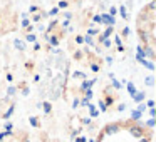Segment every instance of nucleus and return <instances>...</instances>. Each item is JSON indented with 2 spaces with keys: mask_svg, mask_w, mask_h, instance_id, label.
<instances>
[{
  "mask_svg": "<svg viewBox=\"0 0 156 142\" xmlns=\"http://www.w3.org/2000/svg\"><path fill=\"white\" fill-rule=\"evenodd\" d=\"M64 32H66V30L57 32V34H49V35H45V40H47V45H49V47L57 49L59 44H61V37L64 35Z\"/></svg>",
  "mask_w": 156,
  "mask_h": 142,
  "instance_id": "1",
  "label": "nucleus"
},
{
  "mask_svg": "<svg viewBox=\"0 0 156 142\" xmlns=\"http://www.w3.org/2000/svg\"><path fill=\"white\" fill-rule=\"evenodd\" d=\"M116 19H112L109 14H101V25H106V27H114Z\"/></svg>",
  "mask_w": 156,
  "mask_h": 142,
  "instance_id": "2",
  "label": "nucleus"
},
{
  "mask_svg": "<svg viewBox=\"0 0 156 142\" xmlns=\"http://www.w3.org/2000/svg\"><path fill=\"white\" fill-rule=\"evenodd\" d=\"M156 54H154V47L153 45H144V59L146 60H154Z\"/></svg>",
  "mask_w": 156,
  "mask_h": 142,
  "instance_id": "3",
  "label": "nucleus"
},
{
  "mask_svg": "<svg viewBox=\"0 0 156 142\" xmlns=\"http://www.w3.org/2000/svg\"><path fill=\"white\" fill-rule=\"evenodd\" d=\"M98 82V79H91V80H82V84H81V87H79V92H84V90H87V89H92V85Z\"/></svg>",
  "mask_w": 156,
  "mask_h": 142,
  "instance_id": "4",
  "label": "nucleus"
},
{
  "mask_svg": "<svg viewBox=\"0 0 156 142\" xmlns=\"http://www.w3.org/2000/svg\"><path fill=\"white\" fill-rule=\"evenodd\" d=\"M133 100H134L136 104H141V102H144V100H146V92L136 90V94L133 95Z\"/></svg>",
  "mask_w": 156,
  "mask_h": 142,
  "instance_id": "5",
  "label": "nucleus"
},
{
  "mask_svg": "<svg viewBox=\"0 0 156 142\" xmlns=\"http://www.w3.org/2000/svg\"><path fill=\"white\" fill-rule=\"evenodd\" d=\"M101 32H99V29L96 27V25H92V24H89V27H87V32H86V35H89V37H96V35H99Z\"/></svg>",
  "mask_w": 156,
  "mask_h": 142,
  "instance_id": "6",
  "label": "nucleus"
},
{
  "mask_svg": "<svg viewBox=\"0 0 156 142\" xmlns=\"http://www.w3.org/2000/svg\"><path fill=\"white\" fill-rule=\"evenodd\" d=\"M138 64H141L143 67H146L148 70H154V62H151V60H146V59H141V60H138Z\"/></svg>",
  "mask_w": 156,
  "mask_h": 142,
  "instance_id": "7",
  "label": "nucleus"
},
{
  "mask_svg": "<svg viewBox=\"0 0 156 142\" xmlns=\"http://www.w3.org/2000/svg\"><path fill=\"white\" fill-rule=\"evenodd\" d=\"M118 14L121 15V17L124 19L126 22L129 20V12H128V8H126L124 5H119V7H118Z\"/></svg>",
  "mask_w": 156,
  "mask_h": 142,
  "instance_id": "8",
  "label": "nucleus"
},
{
  "mask_svg": "<svg viewBox=\"0 0 156 142\" xmlns=\"http://www.w3.org/2000/svg\"><path fill=\"white\" fill-rule=\"evenodd\" d=\"M57 25H59V19H54V20H52L51 24L47 25V29H45V35L52 34V32H54V29L57 27Z\"/></svg>",
  "mask_w": 156,
  "mask_h": 142,
  "instance_id": "9",
  "label": "nucleus"
},
{
  "mask_svg": "<svg viewBox=\"0 0 156 142\" xmlns=\"http://www.w3.org/2000/svg\"><path fill=\"white\" fill-rule=\"evenodd\" d=\"M141 59H144V47L139 44L138 47H136V62L141 60Z\"/></svg>",
  "mask_w": 156,
  "mask_h": 142,
  "instance_id": "10",
  "label": "nucleus"
},
{
  "mask_svg": "<svg viewBox=\"0 0 156 142\" xmlns=\"http://www.w3.org/2000/svg\"><path fill=\"white\" fill-rule=\"evenodd\" d=\"M126 89H128V94L131 95V97L136 94V90H138V89H136V85H134V82H131V80L126 82Z\"/></svg>",
  "mask_w": 156,
  "mask_h": 142,
  "instance_id": "11",
  "label": "nucleus"
},
{
  "mask_svg": "<svg viewBox=\"0 0 156 142\" xmlns=\"http://www.w3.org/2000/svg\"><path fill=\"white\" fill-rule=\"evenodd\" d=\"M14 45H15V49H17V50H20V52L25 50V42L20 40V39H15V40H14Z\"/></svg>",
  "mask_w": 156,
  "mask_h": 142,
  "instance_id": "12",
  "label": "nucleus"
},
{
  "mask_svg": "<svg viewBox=\"0 0 156 142\" xmlns=\"http://www.w3.org/2000/svg\"><path fill=\"white\" fill-rule=\"evenodd\" d=\"M87 109H89V115H91L92 119H96V117H98V115H99V112L96 110L94 104H91V102H89V104H87Z\"/></svg>",
  "mask_w": 156,
  "mask_h": 142,
  "instance_id": "13",
  "label": "nucleus"
},
{
  "mask_svg": "<svg viewBox=\"0 0 156 142\" xmlns=\"http://www.w3.org/2000/svg\"><path fill=\"white\" fill-rule=\"evenodd\" d=\"M141 117H143V114H141V112H138V110H131V114H129V119H131L133 122H138Z\"/></svg>",
  "mask_w": 156,
  "mask_h": 142,
  "instance_id": "14",
  "label": "nucleus"
},
{
  "mask_svg": "<svg viewBox=\"0 0 156 142\" xmlns=\"http://www.w3.org/2000/svg\"><path fill=\"white\" fill-rule=\"evenodd\" d=\"M72 79H79V80H86V74L84 72H81V70H74L72 72Z\"/></svg>",
  "mask_w": 156,
  "mask_h": 142,
  "instance_id": "15",
  "label": "nucleus"
},
{
  "mask_svg": "<svg viewBox=\"0 0 156 142\" xmlns=\"http://www.w3.org/2000/svg\"><path fill=\"white\" fill-rule=\"evenodd\" d=\"M111 42L116 45V47H121V45H122V39L119 37V34H114V37L111 39Z\"/></svg>",
  "mask_w": 156,
  "mask_h": 142,
  "instance_id": "16",
  "label": "nucleus"
},
{
  "mask_svg": "<svg viewBox=\"0 0 156 142\" xmlns=\"http://www.w3.org/2000/svg\"><path fill=\"white\" fill-rule=\"evenodd\" d=\"M89 67H91V70H92V72H96V74H98V72L101 70V60H98V62H91V65H89Z\"/></svg>",
  "mask_w": 156,
  "mask_h": 142,
  "instance_id": "17",
  "label": "nucleus"
},
{
  "mask_svg": "<svg viewBox=\"0 0 156 142\" xmlns=\"http://www.w3.org/2000/svg\"><path fill=\"white\" fill-rule=\"evenodd\" d=\"M84 44H87L89 47H96V40H94V37H89V35H84Z\"/></svg>",
  "mask_w": 156,
  "mask_h": 142,
  "instance_id": "18",
  "label": "nucleus"
},
{
  "mask_svg": "<svg viewBox=\"0 0 156 142\" xmlns=\"http://www.w3.org/2000/svg\"><path fill=\"white\" fill-rule=\"evenodd\" d=\"M45 14H47V17H52V19H55V17L59 15V8H57V7H52L51 10H49V12H45Z\"/></svg>",
  "mask_w": 156,
  "mask_h": 142,
  "instance_id": "19",
  "label": "nucleus"
},
{
  "mask_svg": "<svg viewBox=\"0 0 156 142\" xmlns=\"http://www.w3.org/2000/svg\"><path fill=\"white\" fill-rule=\"evenodd\" d=\"M25 42L35 44V42H37V35H35V34H25Z\"/></svg>",
  "mask_w": 156,
  "mask_h": 142,
  "instance_id": "20",
  "label": "nucleus"
},
{
  "mask_svg": "<svg viewBox=\"0 0 156 142\" xmlns=\"http://www.w3.org/2000/svg\"><path fill=\"white\" fill-rule=\"evenodd\" d=\"M42 109H44V112L45 114H51V110H52V104L51 102H42Z\"/></svg>",
  "mask_w": 156,
  "mask_h": 142,
  "instance_id": "21",
  "label": "nucleus"
},
{
  "mask_svg": "<svg viewBox=\"0 0 156 142\" xmlns=\"http://www.w3.org/2000/svg\"><path fill=\"white\" fill-rule=\"evenodd\" d=\"M99 44H101L104 49H109L112 45V42H111V39H102V40H99Z\"/></svg>",
  "mask_w": 156,
  "mask_h": 142,
  "instance_id": "22",
  "label": "nucleus"
},
{
  "mask_svg": "<svg viewBox=\"0 0 156 142\" xmlns=\"http://www.w3.org/2000/svg\"><path fill=\"white\" fill-rule=\"evenodd\" d=\"M129 34H131V30H129V27H124V29H122V32H121V35H119V37H121L122 40H126V39L129 37Z\"/></svg>",
  "mask_w": 156,
  "mask_h": 142,
  "instance_id": "23",
  "label": "nucleus"
},
{
  "mask_svg": "<svg viewBox=\"0 0 156 142\" xmlns=\"http://www.w3.org/2000/svg\"><path fill=\"white\" fill-rule=\"evenodd\" d=\"M15 94H17V87H15V85H9L7 87V95L12 97V95H15Z\"/></svg>",
  "mask_w": 156,
  "mask_h": 142,
  "instance_id": "24",
  "label": "nucleus"
},
{
  "mask_svg": "<svg viewBox=\"0 0 156 142\" xmlns=\"http://www.w3.org/2000/svg\"><path fill=\"white\" fill-rule=\"evenodd\" d=\"M92 97H94V92H92V89H87V90H84V99H86V100L91 102Z\"/></svg>",
  "mask_w": 156,
  "mask_h": 142,
  "instance_id": "25",
  "label": "nucleus"
},
{
  "mask_svg": "<svg viewBox=\"0 0 156 142\" xmlns=\"http://www.w3.org/2000/svg\"><path fill=\"white\" fill-rule=\"evenodd\" d=\"M111 87L116 89V90H119V89L122 87V84H121L119 80H116V79H111Z\"/></svg>",
  "mask_w": 156,
  "mask_h": 142,
  "instance_id": "26",
  "label": "nucleus"
},
{
  "mask_svg": "<svg viewBox=\"0 0 156 142\" xmlns=\"http://www.w3.org/2000/svg\"><path fill=\"white\" fill-rule=\"evenodd\" d=\"M69 7V0H59L57 4V8L59 10H62V8H67Z\"/></svg>",
  "mask_w": 156,
  "mask_h": 142,
  "instance_id": "27",
  "label": "nucleus"
},
{
  "mask_svg": "<svg viewBox=\"0 0 156 142\" xmlns=\"http://www.w3.org/2000/svg\"><path fill=\"white\" fill-rule=\"evenodd\" d=\"M109 15H111L112 19H116V15H118V7H116V5H111V7H109V12H108Z\"/></svg>",
  "mask_w": 156,
  "mask_h": 142,
  "instance_id": "28",
  "label": "nucleus"
},
{
  "mask_svg": "<svg viewBox=\"0 0 156 142\" xmlns=\"http://www.w3.org/2000/svg\"><path fill=\"white\" fill-rule=\"evenodd\" d=\"M144 84L148 85V87H153V85H154V77H153V75H148V77L144 79Z\"/></svg>",
  "mask_w": 156,
  "mask_h": 142,
  "instance_id": "29",
  "label": "nucleus"
},
{
  "mask_svg": "<svg viewBox=\"0 0 156 142\" xmlns=\"http://www.w3.org/2000/svg\"><path fill=\"white\" fill-rule=\"evenodd\" d=\"M30 20L34 22V24H39V22L42 20V12H39V14H34V15H32Z\"/></svg>",
  "mask_w": 156,
  "mask_h": 142,
  "instance_id": "30",
  "label": "nucleus"
},
{
  "mask_svg": "<svg viewBox=\"0 0 156 142\" xmlns=\"http://www.w3.org/2000/svg\"><path fill=\"white\" fill-rule=\"evenodd\" d=\"M14 110H15V105H14V104H12V105H10V107H9V109H7V112H5V114H4V119H7V117H10V115H12V114H14Z\"/></svg>",
  "mask_w": 156,
  "mask_h": 142,
  "instance_id": "31",
  "label": "nucleus"
},
{
  "mask_svg": "<svg viewBox=\"0 0 156 142\" xmlns=\"http://www.w3.org/2000/svg\"><path fill=\"white\" fill-rule=\"evenodd\" d=\"M84 54L86 52H82V50H76L74 52V60H81V59L84 57Z\"/></svg>",
  "mask_w": 156,
  "mask_h": 142,
  "instance_id": "32",
  "label": "nucleus"
},
{
  "mask_svg": "<svg viewBox=\"0 0 156 142\" xmlns=\"http://www.w3.org/2000/svg\"><path fill=\"white\" fill-rule=\"evenodd\" d=\"M91 19H92V25H94V24H101V14H94Z\"/></svg>",
  "mask_w": 156,
  "mask_h": 142,
  "instance_id": "33",
  "label": "nucleus"
},
{
  "mask_svg": "<svg viewBox=\"0 0 156 142\" xmlns=\"http://www.w3.org/2000/svg\"><path fill=\"white\" fill-rule=\"evenodd\" d=\"M29 120H30V125H34V127H39V125H41L39 119H37V117H34V115H32V117L29 119Z\"/></svg>",
  "mask_w": 156,
  "mask_h": 142,
  "instance_id": "34",
  "label": "nucleus"
},
{
  "mask_svg": "<svg viewBox=\"0 0 156 142\" xmlns=\"http://www.w3.org/2000/svg\"><path fill=\"white\" fill-rule=\"evenodd\" d=\"M37 12H41V8H39V5H30V8H29V14H37Z\"/></svg>",
  "mask_w": 156,
  "mask_h": 142,
  "instance_id": "35",
  "label": "nucleus"
},
{
  "mask_svg": "<svg viewBox=\"0 0 156 142\" xmlns=\"http://www.w3.org/2000/svg\"><path fill=\"white\" fill-rule=\"evenodd\" d=\"M154 124H156V120H154V119H149V120L148 122H146V127H148V129H153V127H154Z\"/></svg>",
  "mask_w": 156,
  "mask_h": 142,
  "instance_id": "36",
  "label": "nucleus"
},
{
  "mask_svg": "<svg viewBox=\"0 0 156 142\" xmlns=\"http://www.w3.org/2000/svg\"><path fill=\"white\" fill-rule=\"evenodd\" d=\"M74 40H76V44H79V45H81V44H84V35H76V39H74Z\"/></svg>",
  "mask_w": 156,
  "mask_h": 142,
  "instance_id": "37",
  "label": "nucleus"
},
{
  "mask_svg": "<svg viewBox=\"0 0 156 142\" xmlns=\"http://www.w3.org/2000/svg\"><path fill=\"white\" fill-rule=\"evenodd\" d=\"M79 102H81V99L74 97V100H72V109H79Z\"/></svg>",
  "mask_w": 156,
  "mask_h": 142,
  "instance_id": "38",
  "label": "nucleus"
},
{
  "mask_svg": "<svg viewBox=\"0 0 156 142\" xmlns=\"http://www.w3.org/2000/svg\"><path fill=\"white\" fill-rule=\"evenodd\" d=\"M136 110H138V112H141V114H143V112L146 110V104H144V102H141V104H138V109H136Z\"/></svg>",
  "mask_w": 156,
  "mask_h": 142,
  "instance_id": "39",
  "label": "nucleus"
},
{
  "mask_svg": "<svg viewBox=\"0 0 156 142\" xmlns=\"http://www.w3.org/2000/svg\"><path fill=\"white\" fill-rule=\"evenodd\" d=\"M30 94V89L27 87V84L24 85V87H22V95H25V97H27V95Z\"/></svg>",
  "mask_w": 156,
  "mask_h": 142,
  "instance_id": "40",
  "label": "nucleus"
},
{
  "mask_svg": "<svg viewBox=\"0 0 156 142\" xmlns=\"http://www.w3.org/2000/svg\"><path fill=\"white\" fill-rule=\"evenodd\" d=\"M99 110H101V112H106V110H108V107H106V104L101 100V99H99Z\"/></svg>",
  "mask_w": 156,
  "mask_h": 142,
  "instance_id": "41",
  "label": "nucleus"
},
{
  "mask_svg": "<svg viewBox=\"0 0 156 142\" xmlns=\"http://www.w3.org/2000/svg\"><path fill=\"white\" fill-rule=\"evenodd\" d=\"M22 29H27L29 25H30V20H29V19H22Z\"/></svg>",
  "mask_w": 156,
  "mask_h": 142,
  "instance_id": "42",
  "label": "nucleus"
},
{
  "mask_svg": "<svg viewBox=\"0 0 156 142\" xmlns=\"http://www.w3.org/2000/svg\"><path fill=\"white\" fill-rule=\"evenodd\" d=\"M5 79H7V82H9V84H12V82H14V75H12L10 72H7V75H5Z\"/></svg>",
  "mask_w": 156,
  "mask_h": 142,
  "instance_id": "43",
  "label": "nucleus"
},
{
  "mask_svg": "<svg viewBox=\"0 0 156 142\" xmlns=\"http://www.w3.org/2000/svg\"><path fill=\"white\" fill-rule=\"evenodd\" d=\"M62 15H64V20H71L72 19V12H64Z\"/></svg>",
  "mask_w": 156,
  "mask_h": 142,
  "instance_id": "44",
  "label": "nucleus"
},
{
  "mask_svg": "<svg viewBox=\"0 0 156 142\" xmlns=\"http://www.w3.org/2000/svg\"><path fill=\"white\" fill-rule=\"evenodd\" d=\"M146 107H149V109H154V100H153V99H149V100L146 102Z\"/></svg>",
  "mask_w": 156,
  "mask_h": 142,
  "instance_id": "45",
  "label": "nucleus"
},
{
  "mask_svg": "<svg viewBox=\"0 0 156 142\" xmlns=\"http://www.w3.org/2000/svg\"><path fill=\"white\" fill-rule=\"evenodd\" d=\"M25 34H34V25H29V27L25 29Z\"/></svg>",
  "mask_w": 156,
  "mask_h": 142,
  "instance_id": "46",
  "label": "nucleus"
},
{
  "mask_svg": "<svg viewBox=\"0 0 156 142\" xmlns=\"http://www.w3.org/2000/svg\"><path fill=\"white\" fill-rule=\"evenodd\" d=\"M41 49H42V45H41V44H39V40H37V42H35V44H34V52H37V50H41Z\"/></svg>",
  "mask_w": 156,
  "mask_h": 142,
  "instance_id": "47",
  "label": "nucleus"
},
{
  "mask_svg": "<svg viewBox=\"0 0 156 142\" xmlns=\"http://www.w3.org/2000/svg\"><path fill=\"white\" fill-rule=\"evenodd\" d=\"M25 67H27V70H32V69H34V62H30V60H29L27 64H25Z\"/></svg>",
  "mask_w": 156,
  "mask_h": 142,
  "instance_id": "48",
  "label": "nucleus"
},
{
  "mask_svg": "<svg viewBox=\"0 0 156 142\" xmlns=\"http://www.w3.org/2000/svg\"><path fill=\"white\" fill-rule=\"evenodd\" d=\"M122 110H126V104H119L118 105V112H122Z\"/></svg>",
  "mask_w": 156,
  "mask_h": 142,
  "instance_id": "49",
  "label": "nucleus"
},
{
  "mask_svg": "<svg viewBox=\"0 0 156 142\" xmlns=\"http://www.w3.org/2000/svg\"><path fill=\"white\" fill-rule=\"evenodd\" d=\"M116 50H118V52H119V54H122V52H124V50H126V49H124V45H121V47H116Z\"/></svg>",
  "mask_w": 156,
  "mask_h": 142,
  "instance_id": "50",
  "label": "nucleus"
},
{
  "mask_svg": "<svg viewBox=\"0 0 156 142\" xmlns=\"http://www.w3.org/2000/svg\"><path fill=\"white\" fill-rule=\"evenodd\" d=\"M149 115H151V119H154V115H156V110H154V109H149Z\"/></svg>",
  "mask_w": 156,
  "mask_h": 142,
  "instance_id": "51",
  "label": "nucleus"
},
{
  "mask_svg": "<svg viewBox=\"0 0 156 142\" xmlns=\"http://www.w3.org/2000/svg\"><path fill=\"white\" fill-rule=\"evenodd\" d=\"M39 80H41V75L35 74V75H34V82H39Z\"/></svg>",
  "mask_w": 156,
  "mask_h": 142,
  "instance_id": "52",
  "label": "nucleus"
},
{
  "mask_svg": "<svg viewBox=\"0 0 156 142\" xmlns=\"http://www.w3.org/2000/svg\"><path fill=\"white\" fill-rule=\"evenodd\" d=\"M89 122H91V119H87V117L82 119V124H89Z\"/></svg>",
  "mask_w": 156,
  "mask_h": 142,
  "instance_id": "53",
  "label": "nucleus"
},
{
  "mask_svg": "<svg viewBox=\"0 0 156 142\" xmlns=\"http://www.w3.org/2000/svg\"><path fill=\"white\" fill-rule=\"evenodd\" d=\"M106 62H108V64H112V57H111V55H109V57H106Z\"/></svg>",
  "mask_w": 156,
  "mask_h": 142,
  "instance_id": "54",
  "label": "nucleus"
},
{
  "mask_svg": "<svg viewBox=\"0 0 156 142\" xmlns=\"http://www.w3.org/2000/svg\"><path fill=\"white\" fill-rule=\"evenodd\" d=\"M89 142H94V139H89Z\"/></svg>",
  "mask_w": 156,
  "mask_h": 142,
  "instance_id": "55",
  "label": "nucleus"
},
{
  "mask_svg": "<svg viewBox=\"0 0 156 142\" xmlns=\"http://www.w3.org/2000/svg\"><path fill=\"white\" fill-rule=\"evenodd\" d=\"M149 2H153V0H149Z\"/></svg>",
  "mask_w": 156,
  "mask_h": 142,
  "instance_id": "56",
  "label": "nucleus"
},
{
  "mask_svg": "<svg viewBox=\"0 0 156 142\" xmlns=\"http://www.w3.org/2000/svg\"><path fill=\"white\" fill-rule=\"evenodd\" d=\"M0 22H2V19H0Z\"/></svg>",
  "mask_w": 156,
  "mask_h": 142,
  "instance_id": "57",
  "label": "nucleus"
}]
</instances>
